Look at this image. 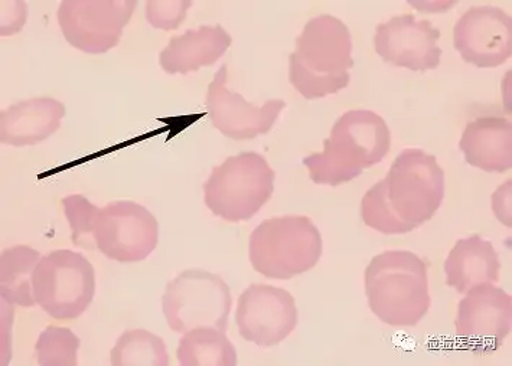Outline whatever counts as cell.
Returning a JSON list of instances; mask_svg holds the SVG:
<instances>
[{"label": "cell", "instance_id": "1", "mask_svg": "<svg viewBox=\"0 0 512 366\" xmlns=\"http://www.w3.org/2000/svg\"><path fill=\"white\" fill-rule=\"evenodd\" d=\"M445 198V172L425 150L406 149L361 202L364 224L386 235L407 234L432 220Z\"/></svg>", "mask_w": 512, "mask_h": 366}, {"label": "cell", "instance_id": "2", "mask_svg": "<svg viewBox=\"0 0 512 366\" xmlns=\"http://www.w3.org/2000/svg\"><path fill=\"white\" fill-rule=\"evenodd\" d=\"M352 39L348 26L332 15L312 18L289 55V81L306 100L337 94L350 86Z\"/></svg>", "mask_w": 512, "mask_h": 366}, {"label": "cell", "instance_id": "3", "mask_svg": "<svg viewBox=\"0 0 512 366\" xmlns=\"http://www.w3.org/2000/svg\"><path fill=\"white\" fill-rule=\"evenodd\" d=\"M390 147L391 133L383 117L370 110H351L332 127L324 152L303 159V165L316 185L338 186L378 165Z\"/></svg>", "mask_w": 512, "mask_h": 366}, {"label": "cell", "instance_id": "4", "mask_svg": "<svg viewBox=\"0 0 512 366\" xmlns=\"http://www.w3.org/2000/svg\"><path fill=\"white\" fill-rule=\"evenodd\" d=\"M365 293L371 312L386 325H419L432 305L426 261L412 251L378 254L365 270Z\"/></svg>", "mask_w": 512, "mask_h": 366}, {"label": "cell", "instance_id": "5", "mask_svg": "<svg viewBox=\"0 0 512 366\" xmlns=\"http://www.w3.org/2000/svg\"><path fill=\"white\" fill-rule=\"evenodd\" d=\"M322 237L311 218L288 215L263 221L250 235L251 266L273 280L312 270L322 256Z\"/></svg>", "mask_w": 512, "mask_h": 366}, {"label": "cell", "instance_id": "6", "mask_svg": "<svg viewBox=\"0 0 512 366\" xmlns=\"http://www.w3.org/2000/svg\"><path fill=\"white\" fill-rule=\"evenodd\" d=\"M275 179L272 166L259 153L230 156L204 183L205 205L221 220L249 221L272 198Z\"/></svg>", "mask_w": 512, "mask_h": 366}, {"label": "cell", "instance_id": "7", "mask_svg": "<svg viewBox=\"0 0 512 366\" xmlns=\"http://www.w3.org/2000/svg\"><path fill=\"white\" fill-rule=\"evenodd\" d=\"M233 299L230 287L217 274L191 269L169 281L162 297V310L169 328L176 333L215 328L227 332Z\"/></svg>", "mask_w": 512, "mask_h": 366}, {"label": "cell", "instance_id": "8", "mask_svg": "<svg viewBox=\"0 0 512 366\" xmlns=\"http://www.w3.org/2000/svg\"><path fill=\"white\" fill-rule=\"evenodd\" d=\"M37 305L55 320L80 318L96 294V271L83 254L55 250L42 257L32 279Z\"/></svg>", "mask_w": 512, "mask_h": 366}, {"label": "cell", "instance_id": "9", "mask_svg": "<svg viewBox=\"0 0 512 366\" xmlns=\"http://www.w3.org/2000/svg\"><path fill=\"white\" fill-rule=\"evenodd\" d=\"M93 237L97 250L110 260L140 263L155 251L159 225L143 205L114 201L97 211Z\"/></svg>", "mask_w": 512, "mask_h": 366}, {"label": "cell", "instance_id": "10", "mask_svg": "<svg viewBox=\"0 0 512 366\" xmlns=\"http://www.w3.org/2000/svg\"><path fill=\"white\" fill-rule=\"evenodd\" d=\"M138 3L135 0H64L57 18L71 47L106 54L119 45Z\"/></svg>", "mask_w": 512, "mask_h": 366}, {"label": "cell", "instance_id": "11", "mask_svg": "<svg viewBox=\"0 0 512 366\" xmlns=\"http://www.w3.org/2000/svg\"><path fill=\"white\" fill-rule=\"evenodd\" d=\"M511 326L512 299L500 287L481 284L459 302L456 335L469 351L479 355L498 351Z\"/></svg>", "mask_w": 512, "mask_h": 366}, {"label": "cell", "instance_id": "12", "mask_svg": "<svg viewBox=\"0 0 512 366\" xmlns=\"http://www.w3.org/2000/svg\"><path fill=\"white\" fill-rule=\"evenodd\" d=\"M236 322L244 341L272 348L298 325L295 297L279 287L251 284L238 299Z\"/></svg>", "mask_w": 512, "mask_h": 366}, {"label": "cell", "instance_id": "13", "mask_svg": "<svg viewBox=\"0 0 512 366\" xmlns=\"http://www.w3.org/2000/svg\"><path fill=\"white\" fill-rule=\"evenodd\" d=\"M453 45L468 64L500 67L512 55L511 16L497 6H474L453 29Z\"/></svg>", "mask_w": 512, "mask_h": 366}, {"label": "cell", "instance_id": "14", "mask_svg": "<svg viewBox=\"0 0 512 366\" xmlns=\"http://www.w3.org/2000/svg\"><path fill=\"white\" fill-rule=\"evenodd\" d=\"M227 83V65H223L207 93V109L215 129L233 140H251L269 133L285 109V101L275 98L259 107L228 90Z\"/></svg>", "mask_w": 512, "mask_h": 366}, {"label": "cell", "instance_id": "15", "mask_svg": "<svg viewBox=\"0 0 512 366\" xmlns=\"http://www.w3.org/2000/svg\"><path fill=\"white\" fill-rule=\"evenodd\" d=\"M440 31L429 21H417L416 16H394L377 26L375 52L394 67L412 71L436 70L442 60L438 42Z\"/></svg>", "mask_w": 512, "mask_h": 366}, {"label": "cell", "instance_id": "16", "mask_svg": "<svg viewBox=\"0 0 512 366\" xmlns=\"http://www.w3.org/2000/svg\"><path fill=\"white\" fill-rule=\"evenodd\" d=\"M65 106L50 97L19 101L0 113V142L15 147L35 146L54 135Z\"/></svg>", "mask_w": 512, "mask_h": 366}, {"label": "cell", "instance_id": "17", "mask_svg": "<svg viewBox=\"0 0 512 366\" xmlns=\"http://www.w3.org/2000/svg\"><path fill=\"white\" fill-rule=\"evenodd\" d=\"M233 38L221 25H202L171 38L159 54V64L165 73L189 74L211 67L227 52Z\"/></svg>", "mask_w": 512, "mask_h": 366}, {"label": "cell", "instance_id": "18", "mask_svg": "<svg viewBox=\"0 0 512 366\" xmlns=\"http://www.w3.org/2000/svg\"><path fill=\"white\" fill-rule=\"evenodd\" d=\"M459 149L466 162L489 173H504L512 166V124L504 117H479L466 126Z\"/></svg>", "mask_w": 512, "mask_h": 366}, {"label": "cell", "instance_id": "19", "mask_svg": "<svg viewBox=\"0 0 512 366\" xmlns=\"http://www.w3.org/2000/svg\"><path fill=\"white\" fill-rule=\"evenodd\" d=\"M446 283L465 294L481 284L500 281L501 261L494 245L481 235L462 238L445 261Z\"/></svg>", "mask_w": 512, "mask_h": 366}, {"label": "cell", "instance_id": "20", "mask_svg": "<svg viewBox=\"0 0 512 366\" xmlns=\"http://www.w3.org/2000/svg\"><path fill=\"white\" fill-rule=\"evenodd\" d=\"M41 254L28 245L6 248L0 256V296L11 305L34 307V271Z\"/></svg>", "mask_w": 512, "mask_h": 366}, {"label": "cell", "instance_id": "21", "mask_svg": "<svg viewBox=\"0 0 512 366\" xmlns=\"http://www.w3.org/2000/svg\"><path fill=\"white\" fill-rule=\"evenodd\" d=\"M176 358L182 366H236L237 351L223 330L192 329L179 341Z\"/></svg>", "mask_w": 512, "mask_h": 366}, {"label": "cell", "instance_id": "22", "mask_svg": "<svg viewBox=\"0 0 512 366\" xmlns=\"http://www.w3.org/2000/svg\"><path fill=\"white\" fill-rule=\"evenodd\" d=\"M113 366H169L166 343L145 329L126 330L110 352Z\"/></svg>", "mask_w": 512, "mask_h": 366}, {"label": "cell", "instance_id": "23", "mask_svg": "<svg viewBox=\"0 0 512 366\" xmlns=\"http://www.w3.org/2000/svg\"><path fill=\"white\" fill-rule=\"evenodd\" d=\"M80 343L73 330L48 326L39 335L35 358L41 366H77Z\"/></svg>", "mask_w": 512, "mask_h": 366}, {"label": "cell", "instance_id": "24", "mask_svg": "<svg viewBox=\"0 0 512 366\" xmlns=\"http://www.w3.org/2000/svg\"><path fill=\"white\" fill-rule=\"evenodd\" d=\"M64 214L71 228V240L75 247L94 250L93 228L99 207L91 204L83 195H68L63 199Z\"/></svg>", "mask_w": 512, "mask_h": 366}, {"label": "cell", "instance_id": "25", "mask_svg": "<svg viewBox=\"0 0 512 366\" xmlns=\"http://www.w3.org/2000/svg\"><path fill=\"white\" fill-rule=\"evenodd\" d=\"M191 5L189 0H149L146 3V18L153 28L174 31L187 18Z\"/></svg>", "mask_w": 512, "mask_h": 366}]
</instances>
